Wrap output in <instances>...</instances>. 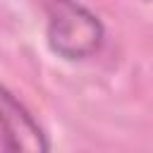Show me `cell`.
Instances as JSON below:
<instances>
[{
  "mask_svg": "<svg viewBox=\"0 0 153 153\" xmlns=\"http://www.w3.org/2000/svg\"><path fill=\"white\" fill-rule=\"evenodd\" d=\"M48 45L65 60H86L103 45L100 19L76 0H48Z\"/></svg>",
  "mask_w": 153,
  "mask_h": 153,
  "instance_id": "6da1fadb",
  "label": "cell"
},
{
  "mask_svg": "<svg viewBox=\"0 0 153 153\" xmlns=\"http://www.w3.org/2000/svg\"><path fill=\"white\" fill-rule=\"evenodd\" d=\"M0 131L12 151H45L48 141L29 110L0 84Z\"/></svg>",
  "mask_w": 153,
  "mask_h": 153,
  "instance_id": "7a4b0ae2",
  "label": "cell"
}]
</instances>
